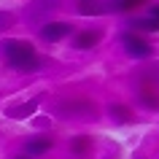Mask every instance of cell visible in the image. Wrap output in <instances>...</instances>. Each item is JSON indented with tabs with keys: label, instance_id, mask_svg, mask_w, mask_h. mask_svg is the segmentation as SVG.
Listing matches in <instances>:
<instances>
[{
	"label": "cell",
	"instance_id": "obj_1",
	"mask_svg": "<svg viewBox=\"0 0 159 159\" xmlns=\"http://www.w3.org/2000/svg\"><path fill=\"white\" fill-rule=\"evenodd\" d=\"M0 57L11 70H19V73H35L43 67V57L33 49V43L16 41V38L0 41Z\"/></svg>",
	"mask_w": 159,
	"mask_h": 159
},
{
	"label": "cell",
	"instance_id": "obj_2",
	"mask_svg": "<svg viewBox=\"0 0 159 159\" xmlns=\"http://www.w3.org/2000/svg\"><path fill=\"white\" fill-rule=\"evenodd\" d=\"M121 46H124L127 57H132V59H151L154 57V46H151L143 35H135V33H129V30L121 35Z\"/></svg>",
	"mask_w": 159,
	"mask_h": 159
},
{
	"label": "cell",
	"instance_id": "obj_3",
	"mask_svg": "<svg viewBox=\"0 0 159 159\" xmlns=\"http://www.w3.org/2000/svg\"><path fill=\"white\" fill-rule=\"evenodd\" d=\"M78 14L102 16V14H119V11H116V0H81L78 3Z\"/></svg>",
	"mask_w": 159,
	"mask_h": 159
},
{
	"label": "cell",
	"instance_id": "obj_4",
	"mask_svg": "<svg viewBox=\"0 0 159 159\" xmlns=\"http://www.w3.org/2000/svg\"><path fill=\"white\" fill-rule=\"evenodd\" d=\"M57 111L62 113V116H81V119H94L97 116V108H94L89 100H75V102H62V105H57Z\"/></svg>",
	"mask_w": 159,
	"mask_h": 159
},
{
	"label": "cell",
	"instance_id": "obj_5",
	"mask_svg": "<svg viewBox=\"0 0 159 159\" xmlns=\"http://www.w3.org/2000/svg\"><path fill=\"white\" fill-rule=\"evenodd\" d=\"M70 33H73L70 22H49V25L41 27V38L46 43H59V41H65Z\"/></svg>",
	"mask_w": 159,
	"mask_h": 159
},
{
	"label": "cell",
	"instance_id": "obj_6",
	"mask_svg": "<svg viewBox=\"0 0 159 159\" xmlns=\"http://www.w3.org/2000/svg\"><path fill=\"white\" fill-rule=\"evenodd\" d=\"M132 30H143V33H159V6H151L146 16L129 19Z\"/></svg>",
	"mask_w": 159,
	"mask_h": 159
},
{
	"label": "cell",
	"instance_id": "obj_7",
	"mask_svg": "<svg viewBox=\"0 0 159 159\" xmlns=\"http://www.w3.org/2000/svg\"><path fill=\"white\" fill-rule=\"evenodd\" d=\"M100 41H102V30H97V27H92V30H81V33L73 35V46H75L78 51L94 49Z\"/></svg>",
	"mask_w": 159,
	"mask_h": 159
},
{
	"label": "cell",
	"instance_id": "obj_8",
	"mask_svg": "<svg viewBox=\"0 0 159 159\" xmlns=\"http://www.w3.org/2000/svg\"><path fill=\"white\" fill-rule=\"evenodd\" d=\"M51 146H54V140H51L49 135H33L25 143V154L27 157H43L46 151H51Z\"/></svg>",
	"mask_w": 159,
	"mask_h": 159
},
{
	"label": "cell",
	"instance_id": "obj_9",
	"mask_svg": "<svg viewBox=\"0 0 159 159\" xmlns=\"http://www.w3.org/2000/svg\"><path fill=\"white\" fill-rule=\"evenodd\" d=\"M70 154H73L75 159H89L92 157V138L75 135L73 140H70Z\"/></svg>",
	"mask_w": 159,
	"mask_h": 159
},
{
	"label": "cell",
	"instance_id": "obj_10",
	"mask_svg": "<svg viewBox=\"0 0 159 159\" xmlns=\"http://www.w3.org/2000/svg\"><path fill=\"white\" fill-rule=\"evenodd\" d=\"M108 116H113V121H119V124H132L135 121L132 108L124 102H108Z\"/></svg>",
	"mask_w": 159,
	"mask_h": 159
},
{
	"label": "cell",
	"instance_id": "obj_11",
	"mask_svg": "<svg viewBox=\"0 0 159 159\" xmlns=\"http://www.w3.org/2000/svg\"><path fill=\"white\" fill-rule=\"evenodd\" d=\"M35 108H38V100H30L25 105H11V108H6V116L8 119H27V116L35 113Z\"/></svg>",
	"mask_w": 159,
	"mask_h": 159
},
{
	"label": "cell",
	"instance_id": "obj_12",
	"mask_svg": "<svg viewBox=\"0 0 159 159\" xmlns=\"http://www.w3.org/2000/svg\"><path fill=\"white\" fill-rule=\"evenodd\" d=\"M140 105L148 111H159V94L157 92H143L140 94Z\"/></svg>",
	"mask_w": 159,
	"mask_h": 159
},
{
	"label": "cell",
	"instance_id": "obj_13",
	"mask_svg": "<svg viewBox=\"0 0 159 159\" xmlns=\"http://www.w3.org/2000/svg\"><path fill=\"white\" fill-rule=\"evenodd\" d=\"M146 0H116V11L119 14H127V11H135L138 6H143Z\"/></svg>",
	"mask_w": 159,
	"mask_h": 159
},
{
	"label": "cell",
	"instance_id": "obj_14",
	"mask_svg": "<svg viewBox=\"0 0 159 159\" xmlns=\"http://www.w3.org/2000/svg\"><path fill=\"white\" fill-rule=\"evenodd\" d=\"M14 22H16V19H14L11 11H0V33H6L8 27H14Z\"/></svg>",
	"mask_w": 159,
	"mask_h": 159
},
{
	"label": "cell",
	"instance_id": "obj_15",
	"mask_svg": "<svg viewBox=\"0 0 159 159\" xmlns=\"http://www.w3.org/2000/svg\"><path fill=\"white\" fill-rule=\"evenodd\" d=\"M14 159H30V157H27V154H25V157H22V154H19V157H14Z\"/></svg>",
	"mask_w": 159,
	"mask_h": 159
}]
</instances>
